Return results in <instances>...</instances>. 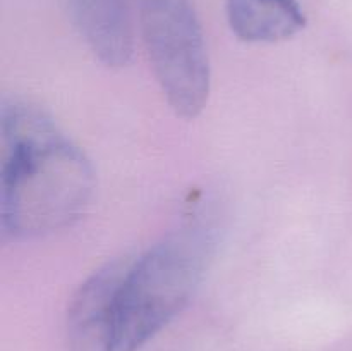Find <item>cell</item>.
Returning a JSON list of instances; mask_svg holds the SVG:
<instances>
[{"label":"cell","mask_w":352,"mask_h":351,"mask_svg":"<svg viewBox=\"0 0 352 351\" xmlns=\"http://www.w3.org/2000/svg\"><path fill=\"white\" fill-rule=\"evenodd\" d=\"M0 124L3 234L31 240L74 224L95 191L93 167L81 148L33 103L6 102Z\"/></svg>","instance_id":"6da1fadb"},{"label":"cell","mask_w":352,"mask_h":351,"mask_svg":"<svg viewBox=\"0 0 352 351\" xmlns=\"http://www.w3.org/2000/svg\"><path fill=\"white\" fill-rule=\"evenodd\" d=\"M217 229L195 213L134 258L117 303L116 351H140L184 310L213 257Z\"/></svg>","instance_id":"7a4b0ae2"},{"label":"cell","mask_w":352,"mask_h":351,"mask_svg":"<svg viewBox=\"0 0 352 351\" xmlns=\"http://www.w3.org/2000/svg\"><path fill=\"white\" fill-rule=\"evenodd\" d=\"M141 31L155 78L179 116L192 119L206 105L210 61L191 0H138Z\"/></svg>","instance_id":"3957f363"},{"label":"cell","mask_w":352,"mask_h":351,"mask_svg":"<svg viewBox=\"0 0 352 351\" xmlns=\"http://www.w3.org/2000/svg\"><path fill=\"white\" fill-rule=\"evenodd\" d=\"M133 260L116 258L79 286L67 310L69 351H116L117 303Z\"/></svg>","instance_id":"277c9868"},{"label":"cell","mask_w":352,"mask_h":351,"mask_svg":"<svg viewBox=\"0 0 352 351\" xmlns=\"http://www.w3.org/2000/svg\"><path fill=\"white\" fill-rule=\"evenodd\" d=\"M74 19L93 54L122 67L133 57V28L126 0H71Z\"/></svg>","instance_id":"5b68a950"},{"label":"cell","mask_w":352,"mask_h":351,"mask_svg":"<svg viewBox=\"0 0 352 351\" xmlns=\"http://www.w3.org/2000/svg\"><path fill=\"white\" fill-rule=\"evenodd\" d=\"M227 19L234 34L250 43L287 40L306 26L298 0H227Z\"/></svg>","instance_id":"8992f818"}]
</instances>
